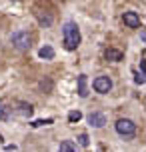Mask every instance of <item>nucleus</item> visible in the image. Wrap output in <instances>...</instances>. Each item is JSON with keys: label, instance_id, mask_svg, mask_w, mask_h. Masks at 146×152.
<instances>
[{"label": "nucleus", "instance_id": "nucleus-1", "mask_svg": "<svg viewBox=\"0 0 146 152\" xmlns=\"http://www.w3.org/2000/svg\"><path fill=\"white\" fill-rule=\"evenodd\" d=\"M64 48L66 50H76L80 44V30H78L76 22H66L64 24Z\"/></svg>", "mask_w": 146, "mask_h": 152}, {"label": "nucleus", "instance_id": "nucleus-2", "mask_svg": "<svg viewBox=\"0 0 146 152\" xmlns=\"http://www.w3.org/2000/svg\"><path fill=\"white\" fill-rule=\"evenodd\" d=\"M12 44H14V48H18V50H30V42H32V38H30V34L28 32H24V30H20V32H14L12 34Z\"/></svg>", "mask_w": 146, "mask_h": 152}, {"label": "nucleus", "instance_id": "nucleus-3", "mask_svg": "<svg viewBox=\"0 0 146 152\" xmlns=\"http://www.w3.org/2000/svg\"><path fill=\"white\" fill-rule=\"evenodd\" d=\"M116 132L118 134H122V136H134V132H136V124L128 118H120V120L116 122Z\"/></svg>", "mask_w": 146, "mask_h": 152}, {"label": "nucleus", "instance_id": "nucleus-4", "mask_svg": "<svg viewBox=\"0 0 146 152\" xmlns=\"http://www.w3.org/2000/svg\"><path fill=\"white\" fill-rule=\"evenodd\" d=\"M94 90L100 92V94H106V92H110V88H112V80L108 78V76H98V78H94Z\"/></svg>", "mask_w": 146, "mask_h": 152}, {"label": "nucleus", "instance_id": "nucleus-5", "mask_svg": "<svg viewBox=\"0 0 146 152\" xmlns=\"http://www.w3.org/2000/svg\"><path fill=\"white\" fill-rule=\"evenodd\" d=\"M36 18H38V22H40V26L42 28H50L52 26V22H54V16L48 12V10H40V8H36Z\"/></svg>", "mask_w": 146, "mask_h": 152}, {"label": "nucleus", "instance_id": "nucleus-6", "mask_svg": "<svg viewBox=\"0 0 146 152\" xmlns=\"http://www.w3.org/2000/svg\"><path fill=\"white\" fill-rule=\"evenodd\" d=\"M88 124L94 126V128H102V126L106 124V116H104L102 112H92L90 116H88Z\"/></svg>", "mask_w": 146, "mask_h": 152}, {"label": "nucleus", "instance_id": "nucleus-7", "mask_svg": "<svg viewBox=\"0 0 146 152\" xmlns=\"http://www.w3.org/2000/svg\"><path fill=\"white\" fill-rule=\"evenodd\" d=\"M122 20H124V24H126L128 28H140V18H138L136 12H124Z\"/></svg>", "mask_w": 146, "mask_h": 152}, {"label": "nucleus", "instance_id": "nucleus-8", "mask_svg": "<svg viewBox=\"0 0 146 152\" xmlns=\"http://www.w3.org/2000/svg\"><path fill=\"white\" fill-rule=\"evenodd\" d=\"M104 56H106V60H110V62H120L124 58V52L122 50H116V48H108L106 52H104Z\"/></svg>", "mask_w": 146, "mask_h": 152}, {"label": "nucleus", "instance_id": "nucleus-9", "mask_svg": "<svg viewBox=\"0 0 146 152\" xmlns=\"http://www.w3.org/2000/svg\"><path fill=\"white\" fill-rule=\"evenodd\" d=\"M86 82H88L86 74H80V76H78V96H82V98H86V96H88V86H86Z\"/></svg>", "mask_w": 146, "mask_h": 152}, {"label": "nucleus", "instance_id": "nucleus-10", "mask_svg": "<svg viewBox=\"0 0 146 152\" xmlns=\"http://www.w3.org/2000/svg\"><path fill=\"white\" fill-rule=\"evenodd\" d=\"M38 56H40V58H44V60H52V58H54L52 46H42V48L38 50Z\"/></svg>", "mask_w": 146, "mask_h": 152}, {"label": "nucleus", "instance_id": "nucleus-11", "mask_svg": "<svg viewBox=\"0 0 146 152\" xmlns=\"http://www.w3.org/2000/svg\"><path fill=\"white\" fill-rule=\"evenodd\" d=\"M18 112L22 114V116H32L34 108H32L30 104H26V102H20V104H18Z\"/></svg>", "mask_w": 146, "mask_h": 152}, {"label": "nucleus", "instance_id": "nucleus-12", "mask_svg": "<svg viewBox=\"0 0 146 152\" xmlns=\"http://www.w3.org/2000/svg\"><path fill=\"white\" fill-rule=\"evenodd\" d=\"M74 150H76V144L74 142H70V140L60 142V152H74Z\"/></svg>", "mask_w": 146, "mask_h": 152}, {"label": "nucleus", "instance_id": "nucleus-13", "mask_svg": "<svg viewBox=\"0 0 146 152\" xmlns=\"http://www.w3.org/2000/svg\"><path fill=\"white\" fill-rule=\"evenodd\" d=\"M10 112H12V108H8L6 104H0V120H8Z\"/></svg>", "mask_w": 146, "mask_h": 152}, {"label": "nucleus", "instance_id": "nucleus-14", "mask_svg": "<svg viewBox=\"0 0 146 152\" xmlns=\"http://www.w3.org/2000/svg\"><path fill=\"white\" fill-rule=\"evenodd\" d=\"M80 118H82V112H80V110H72V112H68V120L70 122H78Z\"/></svg>", "mask_w": 146, "mask_h": 152}, {"label": "nucleus", "instance_id": "nucleus-15", "mask_svg": "<svg viewBox=\"0 0 146 152\" xmlns=\"http://www.w3.org/2000/svg\"><path fill=\"white\" fill-rule=\"evenodd\" d=\"M46 124H52V118H44V120H34V122H32L34 128H38V126H46Z\"/></svg>", "mask_w": 146, "mask_h": 152}, {"label": "nucleus", "instance_id": "nucleus-16", "mask_svg": "<svg viewBox=\"0 0 146 152\" xmlns=\"http://www.w3.org/2000/svg\"><path fill=\"white\" fill-rule=\"evenodd\" d=\"M78 144L82 146V148H86V146L90 144V140H88V134H80V136H78Z\"/></svg>", "mask_w": 146, "mask_h": 152}, {"label": "nucleus", "instance_id": "nucleus-17", "mask_svg": "<svg viewBox=\"0 0 146 152\" xmlns=\"http://www.w3.org/2000/svg\"><path fill=\"white\" fill-rule=\"evenodd\" d=\"M134 80H136V84H144V72H136V78H134Z\"/></svg>", "mask_w": 146, "mask_h": 152}, {"label": "nucleus", "instance_id": "nucleus-18", "mask_svg": "<svg viewBox=\"0 0 146 152\" xmlns=\"http://www.w3.org/2000/svg\"><path fill=\"white\" fill-rule=\"evenodd\" d=\"M40 88H42V90H50V88H52V82H50V80H46V82L42 80V82H40Z\"/></svg>", "mask_w": 146, "mask_h": 152}, {"label": "nucleus", "instance_id": "nucleus-19", "mask_svg": "<svg viewBox=\"0 0 146 152\" xmlns=\"http://www.w3.org/2000/svg\"><path fill=\"white\" fill-rule=\"evenodd\" d=\"M0 138H2V136H0Z\"/></svg>", "mask_w": 146, "mask_h": 152}]
</instances>
